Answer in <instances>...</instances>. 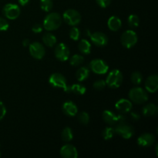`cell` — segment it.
<instances>
[{
  "mask_svg": "<svg viewBox=\"0 0 158 158\" xmlns=\"http://www.w3.org/2000/svg\"><path fill=\"white\" fill-rule=\"evenodd\" d=\"M84 62V57L80 54H75L69 59V63L72 66H78L82 65Z\"/></svg>",
  "mask_w": 158,
  "mask_h": 158,
  "instance_id": "4316f807",
  "label": "cell"
},
{
  "mask_svg": "<svg viewBox=\"0 0 158 158\" xmlns=\"http://www.w3.org/2000/svg\"><path fill=\"white\" fill-rule=\"evenodd\" d=\"M2 12L6 18L10 20H14L19 16L21 10L18 5L14 3H8L3 7Z\"/></svg>",
  "mask_w": 158,
  "mask_h": 158,
  "instance_id": "9c48e42d",
  "label": "cell"
},
{
  "mask_svg": "<svg viewBox=\"0 0 158 158\" xmlns=\"http://www.w3.org/2000/svg\"><path fill=\"white\" fill-rule=\"evenodd\" d=\"M61 138L63 141L69 142L73 140V131L71 130L70 127H66L63 130L61 133Z\"/></svg>",
  "mask_w": 158,
  "mask_h": 158,
  "instance_id": "d4e9b609",
  "label": "cell"
},
{
  "mask_svg": "<svg viewBox=\"0 0 158 158\" xmlns=\"http://www.w3.org/2000/svg\"><path fill=\"white\" fill-rule=\"evenodd\" d=\"M89 73L90 72H89V68H87L86 66H81L77 71L76 77H77L78 81L83 82L89 77Z\"/></svg>",
  "mask_w": 158,
  "mask_h": 158,
  "instance_id": "44dd1931",
  "label": "cell"
},
{
  "mask_svg": "<svg viewBox=\"0 0 158 158\" xmlns=\"http://www.w3.org/2000/svg\"><path fill=\"white\" fill-rule=\"evenodd\" d=\"M69 90L70 92L77 94V95H83L86 93V88L84 86L79 83H74L71 86H69Z\"/></svg>",
  "mask_w": 158,
  "mask_h": 158,
  "instance_id": "cb8c5ba5",
  "label": "cell"
},
{
  "mask_svg": "<svg viewBox=\"0 0 158 158\" xmlns=\"http://www.w3.org/2000/svg\"><path fill=\"white\" fill-rule=\"evenodd\" d=\"M98 6L101 8H106L110 5L111 0H96Z\"/></svg>",
  "mask_w": 158,
  "mask_h": 158,
  "instance_id": "e575fe53",
  "label": "cell"
},
{
  "mask_svg": "<svg viewBox=\"0 0 158 158\" xmlns=\"http://www.w3.org/2000/svg\"><path fill=\"white\" fill-rule=\"evenodd\" d=\"M40 7L45 12H49L53 7L52 0H40Z\"/></svg>",
  "mask_w": 158,
  "mask_h": 158,
  "instance_id": "f546056e",
  "label": "cell"
},
{
  "mask_svg": "<svg viewBox=\"0 0 158 158\" xmlns=\"http://www.w3.org/2000/svg\"><path fill=\"white\" fill-rule=\"evenodd\" d=\"M9 27V24L6 19L0 17V31H6Z\"/></svg>",
  "mask_w": 158,
  "mask_h": 158,
  "instance_id": "836d02e7",
  "label": "cell"
},
{
  "mask_svg": "<svg viewBox=\"0 0 158 158\" xmlns=\"http://www.w3.org/2000/svg\"><path fill=\"white\" fill-rule=\"evenodd\" d=\"M115 107L121 114H127L131 110L133 107L132 102L127 99H120L115 104Z\"/></svg>",
  "mask_w": 158,
  "mask_h": 158,
  "instance_id": "2e32d148",
  "label": "cell"
},
{
  "mask_svg": "<svg viewBox=\"0 0 158 158\" xmlns=\"http://www.w3.org/2000/svg\"><path fill=\"white\" fill-rule=\"evenodd\" d=\"M69 38L72 39L73 40H74V41H77V40L80 39V29H79L78 28L74 26V27H73L72 29L69 30Z\"/></svg>",
  "mask_w": 158,
  "mask_h": 158,
  "instance_id": "4dcf8cb0",
  "label": "cell"
},
{
  "mask_svg": "<svg viewBox=\"0 0 158 158\" xmlns=\"http://www.w3.org/2000/svg\"><path fill=\"white\" fill-rule=\"evenodd\" d=\"M114 131L117 135L120 136L123 139H130L134 134V127L126 122H120L115 124Z\"/></svg>",
  "mask_w": 158,
  "mask_h": 158,
  "instance_id": "5b68a950",
  "label": "cell"
},
{
  "mask_svg": "<svg viewBox=\"0 0 158 158\" xmlns=\"http://www.w3.org/2000/svg\"><path fill=\"white\" fill-rule=\"evenodd\" d=\"M63 19L68 25L75 26L81 21V15L76 9H69L63 12Z\"/></svg>",
  "mask_w": 158,
  "mask_h": 158,
  "instance_id": "52a82bcc",
  "label": "cell"
},
{
  "mask_svg": "<svg viewBox=\"0 0 158 158\" xmlns=\"http://www.w3.org/2000/svg\"><path fill=\"white\" fill-rule=\"evenodd\" d=\"M115 134L116 133L114 127H105L103 129V132H102V136L105 140H109L114 137Z\"/></svg>",
  "mask_w": 158,
  "mask_h": 158,
  "instance_id": "83f0119b",
  "label": "cell"
},
{
  "mask_svg": "<svg viewBox=\"0 0 158 158\" xmlns=\"http://www.w3.org/2000/svg\"><path fill=\"white\" fill-rule=\"evenodd\" d=\"M137 40H138V37H137V33L131 29L123 32L120 37L121 44L123 45V47L127 49H131L134 47L137 44Z\"/></svg>",
  "mask_w": 158,
  "mask_h": 158,
  "instance_id": "8992f818",
  "label": "cell"
},
{
  "mask_svg": "<svg viewBox=\"0 0 158 158\" xmlns=\"http://www.w3.org/2000/svg\"><path fill=\"white\" fill-rule=\"evenodd\" d=\"M43 26H41L39 23H36V24L34 25L32 28V31L34 32V33H40V32L43 31Z\"/></svg>",
  "mask_w": 158,
  "mask_h": 158,
  "instance_id": "8d00e7d4",
  "label": "cell"
},
{
  "mask_svg": "<svg viewBox=\"0 0 158 158\" xmlns=\"http://www.w3.org/2000/svg\"><path fill=\"white\" fill-rule=\"evenodd\" d=\"M158 108L154 103H148L142 109V114L145 117H154L157 114Z\"/></svg>",
  "mask_w": 158,
  "mask_h": 158,
  "instance_id": "ffe728a7",
  "label": "cell"
},
{
  "mask_svg": "<svg viewBox=\"0 0 158 158\" xmlns=\"http://www.w3.org/2000/svg\"><path fill=\"white\" fill-rule=\"evenodd\" d=\"M0 157H1V152H0Z\"/></svg>",
  "mask_w": 158,
  "mask_h": 158,
  "instance_id": "60d3db41",
  "label": "cell"
},
{
  "mask_svg": "<svg viewBox=\"0 0 158 158\" xmlns=\"http://www.w3.org/2000/svg\"><path fill=\"white\" fill-rule=\"evenodd\" d=\"M106 82H105V80H97V81L94 82V85H93V86H94L96 90H103L106 87Z\"/></svg>",
  "mask_w": 158,
  "mask_h": 158,
  "instance_id": "d6a6232c",
  "label": "cell"
},
{
  "mask_svg": "<svg viewBox=\"0 0 158 158\" xmlns=\"http://www.w3.org/2000/svg\"><path fill=\"white\" fill-rule=\"evenodd\" d=\"M63 112L68 117H75L78 113V107L72 101H66L63 104Z\"/></svg>",
  "mask_w": 158,
  "mask_h": 158,
  "instance_id": "e0dca14e",
  "label": "cell"
},
{
  "mask_svg": "<svg viewBox=\"0 0 158 158\" xmlns=\"http://www.w3.org/2000/svg\"><path fill=\"white\" fill-rule=\"evenodd\" d=\"M78 120L80 123L86 125L89 122V116L86 112H81L78 114Z\"/></svg>",
  "mask_w": 158,
  "mask_h": 158,
  "instance_id": "1f68e13d",
  "label": "cell"
},
{
  "mask_svg": "<svg viewBox=\"0 0 158 158\" xmlns=\"http://www.w3.org/2000/svg\"><path fill=\"white\" fill-rule=\"evenodd\" d=\"M30 55L35 60H42L45 56L46 49L43 45L39 42H33L29 46Z\"/></svg>",
  "mask_w": 158,
  "mask_h": 158,
  "instance_id": "30bf717a",
  "label": "cell"
},
{
  "mask_svg": "<svg viewBox=\"0 0 158 158\" xmlns=\"http://www.w3.org/2000/svg\"><path fill=\"white\" fill-rule=\"evenodd\" d=\"M60 155L63 158H77L78 151L72 144H65L60 149Z\"/></svg>",
  "mask_w": 158,
  "mask_h": 158,
  "instance_id": "4fadbf2b",
  "label": "cell"
},
{
  "mask_svg": "<svg viewBox=\"0 0 158 158\" xmlns=\"http://www.w3.org/2000/svg\"><path fill=\"white\" fill-rule=\"evenodd\" d=\"M91 43L87 40H81L79 42L78 49L81 53L88 55L91 52Z\"/></svg>",
  "mask_w": 158,
  "mask_h": 158,
  "instance_id": "7402d4cb",
  "label": "cell"
},
{
  "mask_svg": "<svg viewBox=\"0 0 158 158\" xmlns=\"http://www.w3.org/2000/svg\"><path fill=\"white\" fill-rule=\"evenodd\" d=\"M18 2L20 6H25L29 2V0H18Z\"/></svg>",
  "mask_w": 158,
  "mask_h": 158,
  "instance_id": "f35d334b",
  "label": "cell"
},
{
  "mask_svg": "<svg viewBox=\"0 0 158 158\" xmlns=\"http://www.w3.org/2000/svg\"><path fill=\"white\" fill-rule=\"evenodd\" d=\"M89 37H90L91 42L94 45L100 46V47L106 46L108 43L107 35L101 32H96L94 33H91Z\"/></svg>",
  "mask_w": 158,
  "mask_h": 158,
  "instance_id": "7c38bea8",
  "label": "cell"
},
{
  "mask_svg": "<svg viewBox=\"0 0 158 158\" xmlns=\"http://www.w3.org/2000/svg\"><path fill=\"white\" fill-rule=\"evenodd\" d=\"M155 142V137L150 133H144L141 134L137 139V144L143 148H148L154 144Z\"/></svg>",
  "mask_w": 158,
  "mask_h": 158,
  "instance_id": "5bb4252c",
  "label": "cell"
},
{
  "mask_svg": "<svg viewBox=\"0 0 158 158\" xmlns=\"http://www.w3.org/2000/svg\"><path fill=\"white\" fill-rule=\"evenodd\" d=\"M107 26L113 32H117L121 28L122 21L119 17L116 15H112L110 17L107 21Z\"/></svg>",
  "mask_w": 158,
  "mask_h": 158,
  "instance_id": "d6986e66",
  "label": "cell"
},
{
  "mask_svg": "<svg viewBox=\"0 0 158 158\" xmlns=\"http://www.w3.org/2000/svg\"><path fill=\"white\" fill-rule=\"evenodd\" d=\"M127 23L131 29H135V28L138 27L139 24H140V18L136 14H131L128 16Z\"/></svg>",
  "mask_w": 158,
  "mask_h": 158,
  "instance_id": "484cf974",
  "label": "cell"
},
{
  "mask_svg": "<svg viewBox=\"0 0 158 158\" xmlns=\"http://www.w3.org/2000/svg\"><path fill=\"white\" fill-rule=\"evenodd\" d=\"M43 42L48 47H52L56 43L57 39L53 34L50 33V32H47V33H45L43 35Z\"/></svg>",
  "mask_w": 158,
  "mask_h": 158,
  "instance_id": "603a6c76",
  "label": "cell"
},
{
  "mask_svg": "<svg viewBox=\"0 0 158 158\" xmlns=\"http://www.w3.org/2000/svg\"><path fill=\"white\" fill-rule=\"evenodd\" d=\"M89 67L92 72L98 75L106 74L109 69V66L104 60L101 59H94L89 63Z\"/></svg>",
  "mask_w": 158,
  "mask_h": 158,
  "instance_id": "ba28073f",
  "label": "cell"
},
{
  "mask_svg": "<svg viewBox=\"0 0 158 158\" xmlns=\"http://www.w3.org/2000/svg\"><path fill=\"white\" fill-rule=\"evenodd\" d=\"M49 83L52 86L56 88H60L64 90V92L69 93V86L67 85L66 79L63 74L55 73H52L49 78Z\"/></svg>",
  "mask_w": 158,
  "mask_h": 158,
  "instance_id": "277c9868",
  "label": "cell"
},
{
  "mask_svg": "<svg viewBox=\"0 0 158 158\" xmlns=\"http://www.w3.org/2000/svg\"><path fill=\"white\" fill-rule=\"evenodd\" d=\"M131 118H132V120H135V121H137V120H140V114H139L138 113H137V112H132V113H131Z\"/></svg>",
  "mask_w": 158,
  "mask_h": 158,
  "instance_id": "74e56055",
  "label": "cell"
},
{
  "mask_svg": "<svg viewBox=\"0 0 158 158\" xmlns=\"http://www.w3.org/2000/svg\"><path fill=\"white\" fill-rule=\"evenodd\" d=\"M63 23V18L57 12H51L45 17L43 27L47 31H54L60 27Z\"/></svg>",
  "mask_w": 158,
  "mask_h": 158,
  "instance_id": "6da1fadb",
  "label": "cell"
},
{
  "mask_svg": "<svg viewBox=\"0 0 158 158\" xmlns=\"http://www.w3.org/2000/svg\"><path fill=\"white\" fill-rule=\"evenodd\" d=\"M131 80L134 85L140 84L142 80H143V75L138 71H135V72L132 73V74H131Z\"/></svg>",
  "mask_w": 158,
  "mask_h": 158,
  "instance_id": "f1b7e54d",
  "label": "cell"
},
{
  "mask_svg": "<svg viewBox=\"0 0 158 158\" xmlns=\"http://www.w3.org/2000/svg\"><path fill=\"white\" fill-rule=\"evenodd\" d=\"M6 114V108L2 102L0 100V121L5 117Z\"/></svg>",
  "mask_w": 158,
  "mask_h": 158,
  "instance_id": "d590c367",
  "label": "cell"
},
{
  "mask_svg": "<svg viewBox=\"0 0 158 158\" xmlns=\"http://www.w3.org/2000/svg\"><path fill=\"white\" fill-rule=\"evenodd\" d=\"M129 98L131 102L137 104H142L148 100V94L141 87H134L129 91Z\"/></svg>",
  "mask_w": 158,
  "mask_h": 158,
  "instance_id": "3957f363",
  "label": "cell"
},
{
  "mask_svg": "<svg viewBox=\"0 0 158 158\" xmlns=\"http://www.w3.org/2000/svg\"><path fill=\"white\" fill-rule=\"evenodd\" d=\"M145 89L147 92L154 94L158 89V77L157 74H153L147 78L145 82Z\"/></svg>",
  "mask_w": 158,
  "mask_h": 158,
  "instance_id": "9a60e30c",
  "label": "cell"
},
{
  "mask_svg": "<svg viewBox=\"0 0 158 158\" xmlns=\"http://www.w3.org/2000/svg\"><path fill=\"white\" fill-rule=\"evenodd\" d=\"M54 53H55V56L57 60L62 62H65L69 59L70 51H69V47L65 43H61L56 46Z\"/></svg>",
  "mask_w": 158,
  "mask_h": 158,
  "instance_id": "8fae6325",
  "label": "cell"
},
{
  "mask_svg": "<svg viewBox=\"0 0 158 158\" xmlns=\"http://www.w3.org/2000/svg\"><path fill=\"white\" fill-rule=\"evenodd\" d=\"M102 117H103V120H104L105 123L111 125V126L118 123V116L111 110H104L102 114Z\"/></svg>",
  "mask_w": 158,
  "mask_h": 158,
  "instance_id": "ac0fdd59",
  "label": "cell"
},
{
  "mask_svg": "<svg viewBox=\"0 0 158 158\" xmlns=\"http://www.w3.org/2000/svg\"><path fill=\"white\" fill-rule=\"evenodd\" d=\"M29 44H30V42H29V39H25V40L23 41V45L25 46V47L29 46Z\"/></svg>",
  "mask_w": 158,
  "mask_h": 158,
  "instance_id": "ab89813d",
  "label": "cell"
},
{
  "mask_svg": "<svg viewBox=\"0 0 158 158\" xmlns=\"http://www.w3.org/2000/svg\"><path fill=\"white\" fill-rule=\"evenodd\" d=\"M123 80V73L119 69H113L106 77V84L111 89H117L121 86Z\"/></svg>",
  "mask_w": 158,
  "mask_h": 158,
  "instance_id": "7a4b0ae2",
  "label": "cell"
}]
</instances>
